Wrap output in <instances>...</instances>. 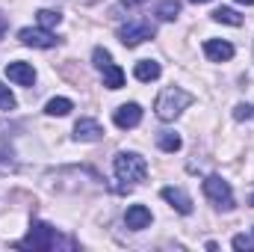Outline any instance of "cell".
Instances as JSON below:
<instances>
[{"label":"cell","instance_id":"6da1fadb","mask_svg":"<svg viewBox=\"0 0 254 252\" xmlns=\"http://www.w3.org/2000/svg\"><path fill=\"white\" fill-rule=\"evenodd\" d=\"M113 169H116V178H119L127 190L136 187V184H142L145 175H148V163H145V157L136 154V151H119L116 160H113Z\"/></svg>","mask_w":254,"mask_h":252},{"label":"cell","instance_id":"7a4b0ae2","mask_svg":"<svg viewBox=\"0 0 254 252\" xmlns=\"http://www.w3.org/2000/svg\"><path fill=\"white\" fill-rule=\"evenodd\" d=\"M190 104H192V95L187 92V89H181V86H169V89L160 92L154 110H157V119H163V122H175Z\"/></svg>","mask_w":254,"mask_h":252},{"label":"cell","instance_id":"3957f363","mask_svg":"<svg viewBox=\"0 0 254 252\" xmlns=\"http://www.w3.org/2000/svg\"><path fill=\"white\" fill-rule=\"evenodd\" d=\"M57 229L51 226V223H33L30 226V232H27V238L24 241H18L15 247L18 250H36V252H48L57 247Z\"/></svg>","mask_w":254,"mask_h":252},{"label":"cell","instance_id":"277c9868","mask_svg":"<svg viewBox=\"0 0 254 252\" xmlns=\"http://www.w3.org/2000/svg\"><path fill=\"white\" fill-rule=\"evenodd\" d=\"M204 196L216 208H222V211H231L234 208V190H231V184L225 178H219V175H207L204 178Z\"/></svg>","mask_w":254,"mask_h":252},{"label":"cell","instance_id":"5b68a950","mask_svg":"<svg viewBox=\"0 0 254 252\" xmlns=\"http://www.w3.org/2000/svg\"><path fill=\"white\" fill-rule=\"evenodd\" d=\"M148 39H154V24L151 21L136 18V21H127L125 27H119V42L125 48H136V45H142Z\"/></svg>","mask_w":254,"mask_h":252},{"label":"cell","instance_id":"8992f818","mask_svg":"<svg viewBox=\"0 0 254 252\" xmlns=\"http://www.w3.org/2000/svg\"><path fill=\"white\" fill-rule=\"evenodd\" d=\"M18 42L21 45H27V48H42V51H48V48H54L57 45V36L51 33V30H45V27H24L21 33H18Z\"/></svg>","mask_w":254,"mask_h":252},{"label":"cell","instance_id":"52a82bcc","mask_svg":"<svg viewBox=\"0 0 254 252\" xmlns=\"http://www.w3.org/2000/svg\"><path fill=\"white\" fill-rule=\"evenodd\" d=\"M204 57L210 63H228L234 57V45L225 42V39H207L204 42Z\"/></svg>","mask_w":254,"mask_h":252},{"label":"cell","instance_id":"ba28073f","mask_svg":"<svg viewBox=\"0 0 254 252\" xmlns=\"http://www.w3.org/2000/svg\"><path fill=\"white\" fill-rule=\"evenodd\" d=\"M113 122L122 127V130H127V127H136L139 122H142V107H139L136 101H130V104H122V107L113 113Z\"/></svg>","mask_w":254,"mask_h":252},{"label":"cell","instance_id":"9c48e42d","mask_svg":"<svg viewBox=\"0 0 254 252\" xmlns=\"http://www.w3.org/2000/svg\"><path fill=\"white\" fill-rule=\"evenodd\" d=\"M6 77L18 86H33L36 83V68L30 63H9L6 65Z\"/></svg>","mask_w":254,"mask_h":252},{"label":"cell","instance_id":"30bf717a","mask_svg":"<svg viewBox=\"0 0 254 252\" xmlns=\"http://www.w3.org/2000/svg\"><path fill=\"white\" fill-rule=\"evenodd\" d=\"M101 136H104V127L98 125L95 119H80L74 125V139L77 142H98Z\"/></svg>","mask_w":254,"mask_h":252},{"label":"cell","instance_id":"8fae6325","mask_svg":"<svg viewBox=\"0 0 254 252\" xmlns=\"http://www.w3.org/2000/svg\"><path fill=\"white\" fill-rule=\"evenodd\" d=\"M160 196H163V199H166V202L178 211V214H184V217H187V214H192V199L181 187H163V193H160Z\"/></svg>","mask_w":254,"mask_h":252},{"label":"cell","instance_id":"7c38bea8","mask_svg":"<svg viewBox=\"0 0 254 252\" xmlns=\"http://www.w3.org/2000/svg\"><path fill=\"white\" fill-rule=\"evenodd\" d=\"M125 223L127 229H133V232H142V229H148L151 226V211L145 208V205H130L125 214Z\"/></svg>","mask_w":254,"mask_h":252},{"label":"cell","instance_id":"4fadbf2b","mask_svg":"<svg viewBox=\"0 0 254 252\" xmlns=\"http://www.w3.org/2000/svg\"><path fill=\"white\" fill-rule=\"evenodd\" d=\"M160 74H163V68H160V63H154V60H142V63H136V68H133V77L142 80V83H151Z\"/></svg>","mask_w":254,"mask_h":252},{"label":"cell","instance_id":"5bb4252c","mask_svg":"<svg viewBox=\"0 0 254 252\" xmlns=\"http://www.w3.org/2000/svg\"><path fill=\"white\" fill-rule=\"evenodd\" d=\"M101 74H104V86H107V89H122V86H125V71H122L116 63L104 65Z\"/></svg>","mask_w":254,"mask_h":252},{"label":"cell","instance_id":"9a60e30c","mask_svg":"<svg viewBox=\"0 0 254 252\" xmlns=\"http://www.w3.org/2000/svg\"><path fill=\"white\" fill-rule=\"evenodd\" d=\"M36 21H39V27L54 30V27L63 24V12H57V9H39V12H36Z\"/></svg>","mask_w":254,"mask_h":252},{"label":"cell","instance_id":"2e32d148","mask_svg":"<svg viewBox=\"0 0 254 252\" xmlns=\"http://www.w3.org/2000/svg\"><path fill=\"white\" fill-rule=\"evenodd\" d=\"M181 15V0H160L157 3V18L160 21H175Z\"/></svg>","mask_w":254,"mask_h":252},{"label":"cell","instance_id":"e0dca14e","mask_svg":"<svg viewBox=\"0 0 254 252\" xmlns=\"http://www.w3.org/2000/svg\"><path fill=\"white\" fill-rule=\"evenodd\" d=\"M71 110H74L71 98H51V101L45 104V113H48V116H68Z\"/></svg>","mask_w":254,"mask_h":252},{"label":"cell","instance_id":"ac0fdd59","mask_svg":"<svg viewBox=\"0 0 254 252\" xmlns=\"http://www.w3.org/2000/svg\"><path fill=\"white\" fill-rule=\"evenodd\" d=\"M157 145L163 148V151H169V154H175V151H181V136L178 133H172V130H163L160 136H157Z\"/></svg>","mask_w":254,"mask_h":252},{"label":"cell","instance_id":"d6986e66","mask_svg":"<svg viewBox=\"0 0 254 252\" xmlns=\"http://www.w3.org/2000/svg\"><path fill=\"white\" fill-rule=\"evenodd\" d=\"M213 21H219V24H231V27H240V24H243V18H240L234 9H228V6L216 9V12H213Z\"/></svg>","mask_w":254,"mask_h":252},{"label":"cell","instance_id":"ffe728a7","mask_svg":"<svg viewBox=\"0 0 254 252\" xmlns=\"http://www.w3.org/2000/svg\"><path fill=\"white\" fill-rule=\"evenodd\" d=\"M15 107H18L15 95L9 92V86H3V83H0V110H15Z\"/></svg>","mask_w":254,"mask_h":252},{"label":"cell","instance_id":"44dd1931","mask_svg":"<svg viewBox=\"0 0 254 252\" xmlns=\"http://www.w3.org/2000/svg\"><path fill=\"white\" fill-rule=\"evenodd\" d=\"M92 63H95V68L101 71L104 65L113 63V57H110V51H107V48H95V54H92Z\"/></svg>","mask_w":254,"mask_h":252},{"label":"cell","instance_id":"7402d4cb","mask_svg":"<svg viewBox=\"0 0 254 252\" xmlns=\"http://www.w3.org/2000/svg\"><path fill=\"white\" fill-rule=\"evenodd\" d=\"M252 116H254V107H252V104H237V107H234V119H237V122L252 119Z\"/></svg>","mask_w":254,"mask_h":252},{"label":"cell","instance_id":"603a6c76","mask_svg":"<svg viewBox=\"0 0 254 252\" xmlns=\"http://www.w3.org/2000/svg\"><path fill=\"white\" fill-rule=\"evenodd\" d=\"M252 247H254L252 238H246V235H237V238H234V250H246V252H249Z\"/></svg>","mask_w":254,"mask_h":252},{"label":"cell","instance_id":"cb8c5ba5","mask_svg":"<svg viewBox=\"0 0 254 252\" xmlns=\"http://www.w3.org/2000/svg\"><path fill=\"white\" fill-rule=\"evenodd\" d=\"M142 3H148V0H122V6H127V9H136V6H142Z\"/></svg>","mask_w":254,"mask_h":252},{"label":"cell","instance_id":"d4e9b609","mask_svg":"<svg viewBox=\"0 0 254 252\" xmlns=\"http://www.w3.org/2000/svg\"><path fill=\"white\" fill-rule=\"evenodd\" d=\"M6 27H9V24H6V18H3V12H0V39L6 36Z\"/></svg>","mask_w":254,"mask_h":252},{"label":"cell","instance_id":"484cf974","mask_svg":"<svg viewBox=\"0 0 254 252\" xmlns=\"http://www.w3.org/2000/svg\"><path fill=\"white\" fill-rule=\"evenodd\" d=\"M237 3H246V6H252L254 0H237Z\"/></svg>","mask_w":254,"mask_h":252},{"label":"cell","instance_id":"4316f807","mask_svg":"<svg viewBox=\"0 0 254 252\" xmlns=\"http://www.w3.org/2000/svg\"><path fill=\"white\" fill-rule=\"evenodd\" d=\"M192 3H210V0H192Z\"/></svg>","mask_w":254,"mask_h":252},{"label":"cell","instance_id":"83f0119b","mask_svg":"<svg viewBox=\"0 0 254 252\" xmlns=\"http://www.w3.org/2000/svg\"><path fill=\"white\" fill-rule=\"evenodd\" d=\"M252 205H254V196H252Z\"/></svg>","mask_w":254,"mask_h":252}]
</instances>
